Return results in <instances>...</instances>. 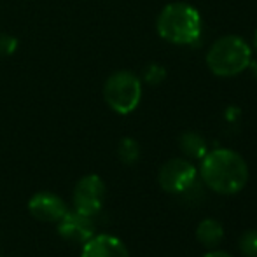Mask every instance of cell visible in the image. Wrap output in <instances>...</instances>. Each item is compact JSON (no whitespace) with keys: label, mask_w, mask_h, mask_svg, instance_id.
Wrapping results in <instances>:
<instances>
[{"label":"cell","mask_w":257,"mask_h":257,"mask_svg":"<svg viewBox=\"0 0 257 257\" xmlns=\"http://www.w3.org/2000/svg\"><path fill=\"white\" fill-rule=\"evenodd\" d=\"M200 161V177L213 193L231 196L243 191L247 186L248 165L236 151L213 149L208 151Z\"/></svg>","instance_id":"1"},{"label":"cell","mask_w":257,"mask_h":257,"mask_svg":"<svg viewBox=\"0 0 257 257\" xmlns=\"http://www.w3.org/2000/svg\"><path fill=\"white\" fill-rule=\"evenodd\" d=\"M156 30L170 44H194L201 35V16L189 4L172 2L159 13Z\"/></svg>","instance_id":"2"},{"label":"cell","mask_w":257,"mask_h":257,"mask_svg":"<svg viewBox=\"0 0 257 257\" xmlns=\"http://www.w3.org/2000/svg\"><path fill=\"white\" fill-rule=\"evenodd\" d=\"M252 48L238 35H224L210 46L206 53V67L217 77H234L248 68Z\"/></svg>","instance_id":"3"},{"label":"cell","mask_w":257,"mask_h":257,"mask_svg":"<svg viewBox=\"0 0 257 257\" xmlns=\"http://www.w3.org/2000/svg\"><path fill=\"white\" fill-rule=\"evenodd\" d=\"M103 98L115 114H132L142 100V81L130 70H117L105 81Z\"/></svg>","instance_id":"4"},{"label":"cell","mask_w":257,"mask_h":257,"mask_svg":"<svg viewBox=\"0 0 257 257\" xmlns=\"http://www.w3.org/2000/svg\"><path fill=\"white\" fill-rule=\"evenodd\" d=\"M198 170L189 159L172 158L159 168L158 182L168 194H184L196 184Z\"/></svg>","instance_id":"5"},{"label":"cell","mask_w":257,"mask_h":257,"mask_svg":"<svg viewBox=\"0 0 257 257\" xmlns=\"http://www.w3.org/2000/svg\"><path fill=\"white\" fill-rule=\"evenodd\" d=\"M107 187L100 175L89 173L77 180L74 187V208L89 217H95L103 208Z\"/></svg>","instance_id":"6"},{"label":"cell","mask_w":257,"mask_h":257,"mask_svg":"<svg viewBox=\"0 0 257 257\" xmlns=\"http://www.w3.org/2000/svg\"><path fill=\"white\" fill-rule=\"evenodd\" d=\"M56 229L63 240L70 243H86L89 238L96 234V226L93 217L81 213L77 210H68L56 222Z\"/></svg>","instance_id":"7"},{"label":"cell","mask_w":257,"mask_h":257,"mask_svg":"<svg viewBox=\"0 0 257 257\" xmlns=\"http://www.w3.org/2000/svg\"><path fill=\"white\" fill-rule=\"evenodd\" d=\"M28 212L34 219L41 222L56 224L65 213L68 212V206L58 194L51 191H39L28 200Z\"/></svg>","instance_id":"8"},{"label":"cell","mask_w":257,"mask_h":257,"mask_svg":"<svg viewBox=\"0 0 257 257\" xmlns=\"http://www.w3.org/2000/svg\"><path fill=\"white\" fill-rule=\"evenodd\" d=\"M81 257H130V252L117 236L102 233L82 243Z\"/></svg>","instance_id":"9"},{"label":"cell","mask_w":257,"mask_h":257,"mask_svg":"<svg viewBox=\"0 0 257 257\" xmlns=\"http://www.w3.org/2000/svg\"><path fill=\"white\" fill-rule=\"evenodd\" d=\"M196 240L200 241L206 248H215L217 245L222 243L224 240V227L219 220L212 219H203L196 227Z\"/></svg>","instance_id":"10"},{"label":"cell","mask_w":257,"mask_h":257,"mask_svg":"<svg viewBox=\"0 0 257 257\" xmlns=\"http://www.w3.org/2000/svg\"><path fill=\"white\" fill-rule=\"evenodd\" d=\"M180 151L187 156L189 159H201L208 153V146L203 135L198 132H184L179 139Z\"/></svg>","instance_id":"11"},{"label":"cell","mask_w":257,"mask_h":257,"mask_svg":"<svg viewBox=\"0 0 257 257\" xmlns=\"http://www.w3.org/2000/svg\"><path fill=\"white\" fill-rule=\"evenodd\" d=\"M117 156L124 165H135L140 158L139 142L132 137H124L117 146Z\"/></svg>","instance_id":"12"},{"label":"cell","mask_w":257,"mask_h":257,"mask_svg":"<svg viewBox=\"0 0 257 257\" xmlns=\"http://www.w3.org/2000/svg\"><path fill=\"white\" fill-rule=\"evenodd\" d=\"M240 250L245 257H257V229L245 231L240 236Z\"/></svg>","instance_id":"13"},{"label":"cell","mask_w":257,"mask_h":257,"mask_svg":"<svg viewBox=\"0 0 257 257\" xmlns=\"http://www.w3.org/2000/svg\"><path fill=\"white\" fill-rule=\"evenodd\" d=\"M165 77H166L165 67H161V65H158V63H151L149 67H146V70H144V81L151 86H158L159 82L165 81Z\"/></svg>","instance_id":"14"},{"label":"cell","mask_w":257,"mask_h":257,"mask_svg":"<svg viewBox=\"0 0 257 257\" xmlns=\"http://www.w3.org/2000/svg\"><path fill=\"white\" fill-rule=\"evenodd\" d=\"M18 49V39L9 34H0V56H11Z\"/></svg>","instance_id":"15"},{"label":"cell","mask_w":257,"mask_h":257,"mask_svg":"<svg viewBox=\"0 0 257 257\" xmlns=\"http://www.w3.org/2000/svg\"><path fill=\"white\" fill-rule=\"evenodd\" d=\"M203 257H233L229 252H224V250H215V248H210V252H206Z\"/></svg>","instance_id":"16"},{"label":"cell","mask_w":257,"mask_h":257,"mask_svg":"<svg viewBox=\"0 0 257 257\" xmlns=\"http://www.w3.org/2000/svg\"><path fill=\"white\" fill-rule=\"evenodd\" d=\"M248 67H250V70H252V75H254V77L257 79V60L250 61V65H248Z\"/></svg>","instance_id":"17"},{"label":"cell","mask_w":257,"mask_h":257,"mask_svg":"<svg viewBox=\"0 0 257 257\" xmlns=\"http://www.w3.org/2000/svg\"><path fill=\"white\" fill-rule=\"evenodd\" d=\"M252 46H254V49H255V53H257V30H255V34H254V41H252Z\"/></svg>","instance_id":"18"},{"label":"cell","mask_w":257,"mask_h":257,"mask_svg":"<svg viewBox=\"0 0 257 257\" xmlns=\"http://www.w3.org/2000/svg\"><path fill=\"white\" fill-rule=\"evenodd\" d=\"M0 257H2V255H0Z\"/></svg>","instance_id":"19"}]
</instances>
